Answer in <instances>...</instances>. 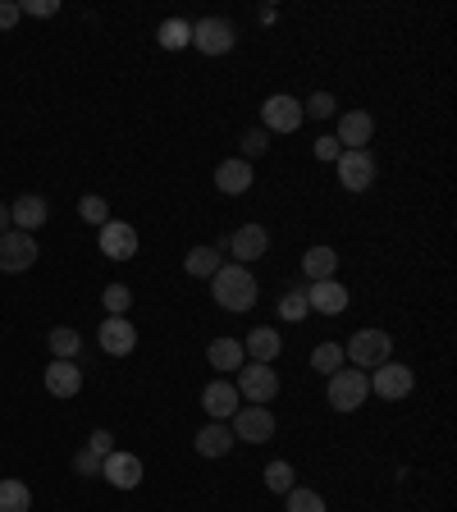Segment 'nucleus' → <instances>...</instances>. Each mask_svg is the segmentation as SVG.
<instances>
[{
    "label": "nucleus",
    "mask_w": 457,
    "mask_h": 512,
    "mask_svg": "<svg viewBox=\"0 0 457 512\" xmlns=\"http://www.w3.org/2000/svg\"><path fill=\"white\" fill-rule=\"evenodd\" d=\"M211 293H215V302H220L224 311H252L261 288H256V275L247 266L224 261V266L211 275Z\"/></svg>",
    "instance_id": "nucleus-1"
},
{
    "label": "nucleus",
    "mask_w": 457,
    "mask_h": 512,
    "mask_svg": "<svg viewBox=\"0 0 457 512\" xmlns=\"http://www.w3.org/2000/svg\"><path fill=\"white\" fill-rule=\"evenodd\" d=\"M343 357L357 371H375V366H384L394 357V339H389V330H357L343 343Z\"/></svg>",
    "instance_id": "nucleus-2"
},
{
    "label": "nucleus",
    "mask_w": 457,
    "mask_h": 512,
    "mask_svg": "<svg viewBox=\"0 0 457 512\" xmlns=\"http://www.w3.org/2000/svg\"><path fill=\"white\" fill-rule=\"evenodd\" d=\"M325 398H330L334 412H357V407L371 398V380H366V371H357V366H339V371L330 375V384H325Z\"/></svg>",
    "instance_id": "nucleus-3"
},
{
    "label": "nucleus",
    "mask_w": 457,
    "mask_h": 512,
    "mask_svg": "<svg viewBox=\"0 0 457 512\" xmlns=\"http://www.w3.org/2000/svg\"><path fill=\"white\" fill-rule=\"evenodd\" d=\"M302 124H307V115H302L298 96L275 92L261 101V128H266V133H298Z\"/></svg>",
    "instance_id": "nucleus-4"
},
{
    "label": "nucleus",
    "mask_w": 457,
    "mask_h": 512,
    "mask_svg": "<svg viewBox=\"0 0 457 512\" xmlns=\"http://www.w3.org/2000/svg\"><path fill=\"white\" fill-rule=\"evenodd\" d=\"M229 430H234V439H243V444H270V439H275V412H270V407H256V403H243L229 416Z\"/></svg>",
    "instance_id": "nucleus-5"
},
{
    "label": "nucleus",
    "mask_w": 457,
    "mask_h": 512,
    "mask_svg": "<svg viewBox=\"0 0 457 512\" xmlns=\"http://www.w3.org/2000/svg\"><path fill=\"white\" fill-rule=\"evenodd\" d=\"M238 398H247V403H256V407H266V403H275L279 398V375H275V366H261V362H252V366H238Z\"/></svg>",
    "instance_id": "nucleus-6"
},
{
    "label": "nucleus",
    "mask_w": 457,
    "mask_h": 512,
    "mask_svg": "<svg viewBox=\"0 0 457 512\" xmlns=\"http://www.w3.org/2000/svg\"><path fill=\"white\" fill-rule=\"evenodd\" d=\"M366 380H371V394H380L384 403H398V398H407L416 389V375H412V366H403V362H394V357H389V362L384 366H375L371 375H366Z\"/></svg>",
    "instance_id": "nucleus-7"
},
{
    "label": "nucleus",
    "mask_w": 457,
    "mask_h": 512,
    "mask_svg": "<svg viewBox=\"0 0 457 512\" xmlns=\"http://www.w3.org/2000/svg\"><path fill=\"white\" fill-rule=\"evenodd\" d=\"M192 46L202 55H229L238 46V28L229 19H202V23H192Z\"/></svg>",
    "instance_id": "nucleus-8"
},
{
    "label": "nucleus",
    "mask_w": 457,
    "mask_h": 512,
    "mask_svg": "<svg viewBox=\"0 0 457 512\" xmlns=\"http://www.w3.org/2000/svg\"><path fill=\"white\" fill-rule=\"evenodd\" d=\"M37 238L32 234H19V229H10V234H0V270L5 275H23V270L37 266Z\"/></svg>",
    "instance_id": "nucleus-9"
},
{
    "label": "nucleus",
    "mask_w": 457,
    "mask_h": 512,
    "mask_svg": "<svg viewBox=\"0 0 457 512\" xmlns=\"http://www.w3.org/2000/svg\"><path fill=\"white\" fill-rule=\"evenodd\" d=\"M375 138V119L371 110H343L339 115V128H334V142L343 151H366V142Z\"/></svg>",
    "instance_id": "nucleus-10"
},
{
    "label": "nucleus",
    "mask_w": 457,
    "mask_h": 512,
    "mask_svg": "<svg viewBox=\"0 0 457 512\" xmlns=\"http://www.w3.org/2000/svg\"><path fill=\"white\" fill-rule=\"evenodd\" d=\"M96 343L106 357H128V352L138 348V330H133V320L128 316H106L101 320V330H96Z\"/></svg>",
    "instance_id": "nucleus-11"
},
{
    "label": "nucleus",
    "mask_w": 457,
    "mask_h": 512,
    "mask_svg": "<svg viewBox=\"0 0 457 512\" xmlns=\"http://www.w3.org/2000/svg\"><path fill=\"white\" fill-rule=\"evenodd\" d=\"M334 170H339V183L348 192H366L375 183V156L371 151H343L334 160Z\"/></svg>",
    "instance_id": "nucleus-12"
},
{
    "label": "nucleus",
    "mask_w": 457,
    "mask_h": 512,
    "mask_svg": "<svg viewBox=\"0 0 457 512\" xmlns=\"http://www.w3.org/2000/svg\"><path fill=\"white\" fill-rule=\"evenodd\" d=\"M101 256H110V261H133V256H138V229L128 220H106L101 224Z\"/></svg>",
    "instance_id": "nucleus-13"
},
{
    "label": "nucleus",
    "mask_w": 457,
    "mask_h": 512,
    "mask_svg": "<svg viewBox=\"0 0 457 512\" xmlns=\"http://www.w3.org/2000/svg\"><path fill=\"white\" fill-rule=\"evenodd\" d=\"M101 476H106L115 490H138V485H142V458H138V453L115 448L110 458H101Z\"/></svg>",
    "instance_id": "nucleus-14"
},
{
    "label": "nucleus",
    "mask_w": 457,
    "mask_h": 512,
    "mask_svg": "<svg viewBox=\"0 0 457 512\" xmlns=\"http://www.w3.org/2000/svg\"><path fill=\"white\" fill-rule=\"evenodd\" d=\"M229 252H234V261L238 266H252V261H261V256L270 252V234L261 229V224H243V229H234L229 234Z\"/></svg>",
    "instance_id": "nucleus-15"
},
{
    "label": "nucleus",
    "mask_w": 457,
    "mask_h": 512,
    "mask_svg": "<svg viewBox=\"0 0 457 512\" xmlns=\"http://www.w3.org/2000/svg\"><path fill=\"white\" fill-rule=\"evenodd\" d=\"M202 407H206V416H211V421H229V416L243 407V398H238L234 380H211L202 389Z\"/></svg>",
    "instance_id": "nucleus-16"
},
{
    "label": "nucleus",
    "mask_w": 457,
    "mask_h": 512,
    "mask_svg": "<svg viewBox=\"0 0 457 512\" xmlns=\"http://www.w3.org/2000/svg\"><path fill=\"white\" fill-rule=\"evenodd\" d=\"M307 307L320 311V316H343V311H348V288H343L339 279H316V284L307 288Z\"/></svg>",
    "instance_id": "nucleus-17"
},
{
    "label": "nucleus",
    "mask_w": 457,
    "mask_h": 512,
    "mask_svg": "<svg viewBox=\"0 0 457 512\" xmlns=\"http://www.w3.org/2000/svg\"><path fill=\"white\" fill-rule=\"evenodd\" d=\"M252 183H256V174H252V165H247L243 156H229V160L215 165V188H220L224 197H243Z\"/></svg>",
    "instance_id": "nucleus-18"
},
{
    "label": "nucleus",
    "mask_w": 457,
    "mask_h": 512,
    "mask_svg": "<svg viewBox=\"0 0 457 512\" xmlns=\"http://www.w3.org/2000/svg\"><path fill=\"white\" fill-rule=\"evenodd\" d=\"M46 215H51V206H46V197H37V192H23L19 202L10 206V224L19 234H37L46 224Z\"/></svg>",
    "instance_id": "nucleus-19"
},
{
    "label": "nucleus",
    "mask_w": 457,
    "mask_h": 512,
    "mask_svg": "<svg viewBox=\"0 0 457 512\" xmlns=\"http://www.w3.org/2000/svg\"><path fill=\"white\" fill-rule=\"evenodd\" d=\"M234 430H229V421H206L197 435H192V448L202 453V458H224L229 448H234Z\"/></svg>",
    "instance_id": "nucleus-20"
},
{
    "label": "nucleus",
    "mask_w": 457,
    "mask_h": 512,
    "mask_svg": "<svg viewBox=\"0 0 457 512\" xmlns=\"http://www.w3.org/2000/svg\"><path fill=\"white\" fill-rule=\"evenodd\" d=\"M284 352V334L270 330V325H256V330H247V343H243V357H252V362L270 366Z\"/></svg>",
    "instance_id": "nucleus-21"
},
{
    "label": "nucleus",
    "mask_w": 457,
    "mask_h": 512,
    "mask_svg": "<svg viewBox=\"0 0 457 512\" xmlns=\"http://www.w3.org/2000/svg\"><path fill=\"white\" fill-rule=\"evenodd\" d=\"M83 389V371L74 362H51L46 366V394L55 398H74Z\"/></svg>",
    "instance_id": "nucleus-22"
},
{
    "label": "nucleus",
    "mask_w": 457,
    "mask_h": 512,
    "mask_svg": "<svg viewBox=\"0 0 457 512\" xmlns=\"http://www.w3.org/2000/svg\"><path fill=\"white\" fill-rule=\"evenodd\" d=\"M334 270H339V252H334V247L316 243L302 252V275H307L311 284H316V279H334Z\"/></svg>",
    "instance_id": "nucleus-23"
},
{
    "label": "nucleus",
    "mask_w": 457,
    "mask_h": 512,
    "mask_svg": "<svg viewBox=\"0 0 457 512\" xmlns=\"http://www.w3.org/2000/svg\"><path fill=\"white\" fill-rule=\"evenodd\" d=\"M206 362H211L220 375L238 371V366H247L243 343H238V339H211V348H206Z\"/></svg>",
    "instance_id": "nucleus-24"
},
{
    "label": "nucleus",
    "mask_w": 457,
    "mask_h": 512,
    "mask_svg": "<svg viewBox=\"0 0 457 512\" xmlns=\"http://www.w3.org/2000/svg\"><path fill=\"white\" fill-rule=\"evenodd\" d=\"M220 266H224V261H220V247H211V243L188 247V256H183V270H188L192 279H211Z\"/></svg>",
    "instance_id": "nucleus-25"
},
{
    "label": "nucleus",
    "mask_w": 457,
    "mask_h": 512,
    "mask_svg": "<svg viewBox=\"0 0 457 512\" xmlns=\"http://www.w3.org/2000/svg\"><path fill=\"white\" fill-rule=\"evenodd\" d=\"M0 512H32V490L23 480H14V476L0 480Z\"/></svg>",
    "instance_id": "nucleus-26"
},
{
    "label": "nucleus",
    "mask_w": 457,
    "mask_h": 512,
    "mask_svg": "<svg viewBox=\"0 0 457 512\" xmlns=\"http://www.w3.org/2000/svg\"><path fill=\"white\" fill-rule=\"evenodd\" d=\"M46 343H51V357H55V362H74L78 348H83L78 330H69V325H55V330L46 334Z\"/></svg>",
    "instance_id": "nucleus-27"
},
{
    "label": "nucleus",
    "mask_w": 457,
    "mask_h": 512,
    "mask_svg": "<svg viewBox=\"0 0 457 512\" xmlns=\"http://www.w3.org/2000/svg\"><path fill=\"white\" fill-rule=\"evenodd\" d=\"M156 42L165 46V51H183V46H192V23L188 19H165L156 28Z\"/></svg>",
    "instance_id": "nucleus-28"
},
{
    "label": "nucleus",
    "mask_w": 457,
    "mask_h": 512,
    "mask_svg": "<svg viewBox=\"0 0 457 512\" xmlns=\"http://www.w3.org/2000/svg\"><path fill=\"white\" fill-rule=\"evenodd\" d=\"M311 366H316V371L330 380L339 366H348V357H343V343H330V339L316 343V348H311Z\"/></svg>",
    "instance_id": "nucleus-29"
},
{
    "label": "nucleus",
    "mask_w": 457,
    "mask_h": 512,
    "mask_svg": "<svg viewBox=\"0 0 457 512\" xmlns=\"http://www.w3.org/2000/svg\"><path fill=\"white\" fill-rule=\"evenodd\" d=\"M293 485H298V471L288 467L284 458L270 462V467H266V490H270V494H288Z\"/></svg>",
    "instance_id": "nucleus-30"
},
{
    "label": "nucleus",
    "mask_w": 457,
    "mask_h": 512,
    "mask_svg": "<svg viewBox=\"0 0 457 512\" xmlns=\"http://www.w3.org/2000/svg\"><path fill=\"white\" fill-rule=\"evenodd\" d=\"M279 316L293 320V325H298V320H307V316H311V307H307V288H288L284 298H279Z\"/></svg>",
    "instance_id": "nucleus-31"
},
{
    "label": "nucleus",
    "mask_w": 457,
    "mask_h": 512,
    "mask_svg": "<svg viewBox=\"0 0 457 512\" xmlns=\"http://www.w3.org/2000/svg\"><path fill=\"white\" fill-rule=\"evenodd\" d=\"M288 512H330V508H325L320 490H307V485H293V490H288Z\"/></svg>",
    "instance_id": "nucleus-32"
},
{
    "label": "nucleus",
    "mask_w": 457,
    "mask_h": 512,
    "mask_svg": "<svg viewBox=\"0 0 457 512\" xmlns=\"http://www.w3.org/2000/svg\"><path fill=\"white\" fill-rule=\"evenodd\" d=\"M302 115L307 119H334L339 115V101H334V92H316L302 101Z\"/></svg>",
    "instance_id": "nucleus-33"
},
{
    "label": "nucleus",
    "mask_w": 457,
    "mask_h": 512,
    "mask_svg": "<svg viewBox=\"0 0 457 512\" xmlns=\"http://www.w3.org/2000/svg\"><path fill=\"white\" fill-rule=\"evenodd\" d=\"M101 302H106L110 316H128V307H133V288H128V284H106Z\"/></svg>",
    "instance_id": "nucleus-34"
},
{
    "label": "nucleus",
    "mask_w": 457,
    "mask_h": 512,
    "mask_svg": "<svg viewBox=\"0 0 457 512\" xmlns=\"http://www.w3.org/2000/svg\"><path fill=\"white\" fill-rule=\"evenodd\" d=\"M78 215H83L87 224H96V229H101V224L110 220V202H106V197H96V192H87L83 202H78Z\"/></svg>",
    "instance_id": "nucleus-35"
},
{
    "label": "nucleus",
    "mask_w": 457,
    "mask_h": 512,
    "mask_svg": "<svg viewBox=\"0 0 457 512\" xmlns=\"http://www.w3.org/2000/svg\"><path fill=\"white\" fill-rule=\"evenodd\" d=\"M266 151H270V133H266V128H247V133H243V160H247V165H252L256 156H266Z\"/></svg>",
    "instance_id": "nucleus-36"
},
{
    "label": "nucleus",
    "mask_w": 457,
    "mask_h": 512,
    "mask_svg": "<svg viewBox=\"0 0 457 512\" xmlns=\"http://www.w3.org/2000/svg\"><path fill=\"white\" fill-rule=\"evenodd\" d=\"M311 151H316V160H325V165H334V160L343 156V147L334 142V133H320V138L311 142Z\"/></svg>",
    "instance_id": "nucleus-37"
},
{
    "label": "nucleus",
    "mask_w": 457,
    "mask_h": 512,
    "mask_svg": "<svg viewBox=\"0 0 457 512\" xmlns=\"http://www.w3.org/2000/svg\"><path fill=\"white\" fill-rule=\"evenodd\" d=\"M74 471H78V476H101V458H96L92 448H78V453H74Z\"/></svg>",
    "instance_id": "nucleus-38"
},
{
    "label": "nucleus",
    "mask_w": 457,
    "mask_h": 512,
    "mask_svg": "<svg viewBox=\"0 0 457 512\" xmlns=\"http://www.w3.org/2000/svg\"><path fill=\"white\" fill-rule=\"evenodd\" d=\"M87 448H92L96 458H110V453H115V435H110V430H92V435H87Z\"/></svg>",
    "instance_id": "nucleus-39"
},
{
    "label": "nucleus",
    "mask_w": 457,
    "mask_h": 512,
    "mask_svg": "<svg viewBox=\"0 0 457 512\" xmlns=\"http://www.w3.org/2000/svg\"><path fill=\"white\" fill-rule=\"evenodd\" d=\"M23 14H37V19H51V14H60V5L55 0H19Z\"/></svg>",
    "instance_id": "nucleus-40"
},
{
    "label": "nucleus",
    "mask_w": 457,
    "mask_h": 512,
    "mask_svg": "<svg viewBox=\"0 0 457 512\" xmlns=\"http://www.w3.org/2000/svg\"><path fill=\"white\" fill-rule=\"evenodd\" d=\"M23 19V10H19V0H0V32H10L14 23Z\"/></svg>",
    "instance_id": "nucleus-41"
},
{
    "label": "nucleus",
    "mask_w": 457,
    "mask_h": 512,
    "mask_svg": "<svg viewBox=\"0 0 457 512\" xmlns=\"http://www.w3.org/2000/svg\"><path fill=\"white\" fill-rule=\"evenodd\" d=\"M10 229H14V224H10V206L0 202V234H10Z\"/></svg>",
    "instance_id": "nucleus-42"
}]
</instances>
